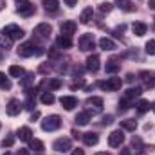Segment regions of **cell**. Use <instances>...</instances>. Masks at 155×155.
<instances>
[{"label":"cell","instance_id":"obj_4","mask_svg":"<svg viewBox=\"0 0 155 155\" xmlns=\"http://www.w3.org/2000/svg\"><path fill=\"white\" fill-rule=\"evenodd\" d=\"M18 15H22V16H31V15H35V5L29 2V0H22V2H18Z\"/></svg>","mask_w":155,"mask_h":155},{"label":"cell","instance_id":"obj_3","mask_svg":"<svg viewBox=\"0 0 155 155\" xmlns=\"http://www.w3.org/2000/svg\"><path fill=\"white\" fill-rule=\"evenodd\" d=\"M4 33H5V35H7L11 40H20V38H24V29H22V27H18L16 24H9V25H5Z\"/></svg>","mask_w":155,"mask_h":155},{"label":"cell","instance_id":"obj_18","mask_svg":"<svg viewBox=\"0 0 155 155\" xmlns=\"http://www.w3.org/2000/svg\"><path fill=\"white\" fill-rule=\"evenodd\" d=\"M99 47H101L103 51H114V49H116V41H114L112 38L103 36V38L99 40Z\"/></svg>","mask_w":155,"mask_h":155},{"label":"cell","instance_id":"obj_13","mask_svg":"<svg viewBox=\"0 0 155 155\" xmlns=\"http://www.w3.org/2000/svg\"><path fill=\"white\" fill-rule=\"evenodd\" d=\"M35 33L38 35V36H41V38H49L51 36V33H52V27H51V24H38L36 27H35Z\"/></svg>","mask_w":155,"mask_h":155},{"label":"cell","instance_id":"obj_44","mask_svg":"<svg viewBox=\"0 0 155 155\" xmlns=\"http://www.w3.org/2000/svg\"><path fill=\"white\" fill-rule=\"evenodd\" d=\"M71 155H85V152H83V150H79V148H78V150H74V152H72V153Z\"/></svg>","mask_w":155,"mask_h":155},{"label":"cell","instance_id":"obj_23","mask_svg":"<svg viewBox=\"0 0 155 155\" xmlns=\"http://www.w3.org/2000/svg\"><path fill=\"white\" fill-rule=\"evenodd\" d=\"M117 7L119 9H123V11H126V13H130V11H134V5H132V2L130 0H116Z\"/></svg>","mask_w":155,"mask_h":155},{"label":"cell","instance_id":"obj_38","mask_svg":"<svg viewBox=\"0 0 155 155\" xmlns=\"http://www.w3.org/2000/svg\"><path fill=\"white\" fill-rule=\"evenodd\" d=\"M13 143H15V137H5V139L2 141V146H4V148H9V146H13Z\"/></svg>","mask_w":155,"mask_h":155},{"label":"cell","instance_id":"obj_2","mask_svg":"<svg viewBox=\"0 0 155 155\" xmlns=\"http://www.w3.org/2000/svg\"><path fill=\"white\" fill-rule=\"evenodd\" d=\"M121 85H123V79H121V78H108L107 81H101V83H99V87H101L103 90H107V92L119 90Z\"/></svg>","mask_w":155,"mask_h":155},{"label":"cell","instance_id":"obj_21","mask_svg":"<svg viewBox=\"0 0 155 155\" xmlns=\"http://www.w3.org/2000/svg\"><path fill=\"white\" fill-rule=\"evenodd\" d=\"M11 45H13V40L2 31V33H0V49H5V51H7V49H11Z\"/></svg>","mask_w":155,"mask_h":155},{"label":"cell","instance_id":"obj_47","mask_svg":"<svg viewBox=\"0 0 155 155\" xmlns=\"http://www.w3.org/2000/svg\"><path fill=\"white\" fill-rule=\"evenodd\" d=\"M16 155H27V150H20Z\"/></svg>","mask_w":155,"mask_h":155},{"label":"cell","instance_id":"obj_32","mask_svg":"<svg viewBox=\"0 0 155 155\" xmlns=\"http://www.w3.org/2000/svg\"><path fill=\"white\" fill-rule=\"evenodd\" d=\"M152 108V105H150V101H146V99H141L139 103H137V110L141 112V114H144L146 110H150Z\"/></svg>","mask_w":155,"mask_h":155},{"label":"cell","instance_id":"obj_28","mask_svg":"<svg viewBox=\"0 0 155 155\" xmlns=\"http://www.w3.org/2000/svg\"><path fill=\"white\" fill-rule=\"evenodd\" d=\"M141 92H143V90H141L139 87H135V88H128V90L124 92V97H126V99H134V97H139Z\"/></svg>","mask_w":155,"mask_h":155},{"label":"cell","instance_id":"obj_39","mask_svg":"<svg viewBox=\"0 0 155 155\" xmlns=\"http://www.w3.org/2000/svg\"><path fill=\"white\" fill-rule=\"evenodd\" d=\"M79 87H83V79H79V81H74V83H72V90H74V88H79Z\"/></svg>","mask_w":155,"mask_h":155},{"label":"cell","instance_id":"obj_27","mask_svg":"<svg viewBox=\"0 0 155 155\" xmlns=\"http://www.w3.org/2000/svg\"><path fill=\"white\" fill-rule=\"evenodd\" d=\"M61 85H63V81H61L60 78H52V79H49V83H47V87H49V92H51V90H58Z\"/></svg>","mask_w":155,"mask_h":155},{"label":"cell","instance_id":"obj_22","mask_svg":"<svg viewBox=\"0 0 155 155\" xmlns=\"http://www.w3.org/2000/svg\"><path fill=\"white\" fill-rule=\"evenodd\" d=\"M58 47H61V49H71V47H72V38L61 35V36L58 38Z\"/></svg>","mask_w":155,"mask_h":155},{"label":"cell","instance_id":"obj_53","mask_svg":"<svg viewBox=\"0 0 155 155\" xmlns=\"http://www.w3.org/2000/svg\"><path fill=\"white\" fill-rule=\"evenodd\" d=\"M33 155H41V153H38V152H36V153H33Z\"/></svg>","mask_w":155,"mask_h":155},{"label":"cell","instance_id":"obj_16","mask_svg":"<svg viewBox=\"0 0 155 155\" xmlns=\"http://www.w3.org/2000/svg\"><path fill=\"white\" fill-rule=\"evenodd\" d=\"M132 31H134V35H135V36H144V35H146V31H148V25H146V24H143V22H135V24L132 25Z\"/></svg>","mask_w":155,"mask_h":155},{"label":"cell","instance_id":"obj_25","mask_svg":"<svg viewBox=\"0 0 155 155\" xmlns=\"http://www.w3.org/2000/svg\"><path fill=\"white\" fill-rule=\"evenodd\" d=\"M121 128H124V130H128V132H134V130L137 128V123H135L134 119H124V121H121Z\"/></svg>","mask_w":155,"mask_h":155},{"label":"cell","instance_id":"obj_12","mask_svg":"<svg viewBox=\"0 0 155 155\" xmlns=\"http://www.w3.org/2000/svg\"><path fill=\"white\" fill-rule=\"evenodd\" d=\"M20 110H22V103H20L18 99H11V101L7 103V107H5V112H7L9 116H18Z\"/></svg>","mask_w":155,"mask_h":155},{"label":"cell","instance_id":"obj_15","mask_svg":"<svg viewBox=\"0 0 155 155\" xmlns=\"http://www.w3.org/2000/svg\"><path fill=\"white\" fill-rule=\"evenodd\" d=\"M97 141H99V135H97V134H94V132H87V134H83V143H85L87 146H96Z\"/></svg>","mask_w":155,"mask_h":155},{"label":"cell","instance_id":"obj_35","mask_svg":"<svg viewBox=\"0 0 155 155\" xmlns=\"http://www.w3.org/2000/svg\"><path fill=\"white\" fill-rule=\"evenodd\" d=\"M146 52H148V54H152V56H155V40L146 41Z\"/></svg>","mask_w":155,"mask_h":155},{"label":"cell","instance_id":"obj_10","mask_svg":"<svg viewBox=\"0 0 155 155\" xmlns=\"http://www.w3.org/2000/svg\"><path fill=\"white\" fill-rule=\"evenodd\" d=\"M139 78L143 79L144 87H148V88L155 87V72H150V71H143V72H139Z\"/></svg>","mask_w":155,"mask_h":155},{"label":"cell","instance_id":"obj_6","mask_svg":"<svg viewBox=\"0 0 155 155\" xmlns=\"http://www.w3.org/2000/svg\"><path fill=\"white\" fill-rule=\"evenodd\" d=\"M60 29H61V35H65V36H72V35L76 33V29H78V24L74 22V20H65V22H61Z\"/></svg>","mask_w":155,"mask_h":155},{"label":"cell","instance_id":"obj_11","mask_svg":"<svg viewBox=\"0 0 155 155\" xmlns=\"http://www.w3.org/2000/svg\"><path fill=\"white\" fill-rule=\"evenodd\" d=\"M99 56L97 54H90L88 58H87V71H90V72H97L99 71Z\"/></svg>","mask_w":155,"mask_h":155},{"label":"cell","instance_id":"obj_48","mask_svg":"<svg viewBox=\"0 0 155 155\" xmlns=\"http://www.w3.org/2000/svg\"><path fill=\"white\" fill-rule=\"evenodd\" d=\"M40 117V112H35V114H33V121H35V119H38Z\"/></svg>","mask_w":155,"mask_h":155},{"label":"cell","instance_id":"obj_26","mask_svg":"<svg viewBox=\"0 0 155 155\" xmlns=\"http://www.w3.org/2000/svg\"><path fill=\"white\" fill-rule=\"evenodd\" d=\"M29 148H31L33 152H38V153H41V152H43V143H41V141H38V139H31V141H29Z\"/></svg>","mask_w":155,"mask_h":155},{"label":"cell","instance_id":"obj_14","mask_svg":"<svg viewBox=\"0 0 155 155\" xmlns=\"http://www.w3.org/2000/svg\"><path fill=\"white\" fill-rule=\"evenodd\" d=\"M60 103H61V107H63L65 110H74L78 107V99L74 96H63V97L60 99Z\"/></svg>","mask_w":155,"mask_h":155},{"label":"cell","instance_id":"obj_33","mask_svg":"<svg viewBox=\"0 0 155 155\" xmlns=\"http://www.w3.org/2000/svg\"><path fill=\"white\" fill-rule=\"evenodd\" d=\"M0 88H4V90H9L11 88V81L5 78L4 72H0Z\"/></svg>","mask_w":155,"mask_h":155},{"label":"cell","instance_id":"obj_7","mask_svg":"<svg viewBox=\"0 0 155 155\" xmlns=\"http://www.w3.org/2000/svg\"><path fill=\"white\" fill-rule=\"evenodd\" d=\"M123 143H124V134H123L121 130H116V132H112V134L108 135V144H110L112 148L121 146Z\"/></svg>","mask_w":155,"mask_h":155},{"label":"cell","instance_id":"obj_52","mask_svg":"<svg viewBox=\"0 0 155 155\" xmlns=\"http://www.w3.org/2000/svg\"><path fill=\"white\" fill-rule=\"evenodd\" d=\"M4 155H11V153H9V152H5V153H4Z\"/></svg>","mask_w":155,"mask_h":155},{"label":"cell","instance_id":"obj_36","mask_svg":"<svg viewBox=\"0 0 155 155\" xmlns=\"http://www.w3.org/2000/svg\"><path fill=\"white\" fill-rule=\"evenodd\" d=\"M112 7H114V5H112L110 2H103V4L99 5V11H101V13H110Z\"/></svg>","mask_w":155,"mask_h":155},{"label":"cell","instance_id":"obj_8","mask_svg":"<svg viewBox=\"0 0 155 155\" xmlns=\"http://www.w3.org/2000/svg\"><path fill=\"white\" fill-rule=\"evenodd\" d=\"M56 152H69L71 148H72V143H71V139H67V137H61V139H58V141H54V146H52Z\"/></svg>","mask_w":155,"mask_h":155},{"label":"cell","instance_id":"obj_46","mask_svg":"<svg viewBox=\"0 0 155 155\" xmlns=\"http://www.w3.org/2000/svg\"><path fill=\"white\" fill-rule=\"evenodd\" d=\"M126 81H134V74H128L126 76Z\"/></svg>","mask_w":155,"mask_h":155},{"label":"cell","instance_id":"obj_43","mask_svg":"<svg viewBox=\"0 0 155 155\" xmlns=\"http://www.w3.org/2000/svg\"><path fill=\"white\" fill-rule=\"evenodd\" d=\"M121 155H132L130 148H123V150H121Z\"/></svg>","mask_w":155,"mask_h":155},{"label":"cell","instance_id":"obj_45","mask_svg":"<svg viewBox=\"0 0 155 155\" xmlns=\"http://www.w3.org/2000/svg\"><path fill=\"white\" fill-rule=\"evenodd\" d=\"M31 74H27V76H25V79H24V85H27V83H31Z\"/></svg>","mask_w":155,"mask_h":155},{"label":"cell","instance_id":"obj_40","mask_svg":"<svg viewBox=\"0 0 155 155\" xmlns=\"http://www.w3.org/2000/svg\"><path fill=\"white\" fill-rule=\"evenodd\" d=\"M63 2H65V4H67L69 7H74V5L78 4V0H63Z\"/></svg>","mask_w":155,"mask_h":155},{"label":"cell","instance_id":"obj_29","mask_svg":"<svg viewBox=\"0 0 155 155\" xmlns=\"http://www.w3.org/2000/svg\"><path fill=\"white\" fill-rule=\"evenodd\" d=\"M88 121H90V116H88L87 112H81V114H78L76 116V124H79V126L88 124Z\"/></svg>","mask_w":155,"mask_h":155},{"label":"cell","instance_id":"obj_30","mask_svg":"<svg viewBox=\"0 0 155 155\" xmlns=\"http://www.w3.org/2000/svg\"><path fill=\"white\" fill-rule=\"evenodd\" d=\"M43 7L47 11H56L60 7V2L58 0H43Z\"/></svg>","mask_w":155,"mask_h":155},{"label":"cell","instance_id":"obj_51","mask_svg":"<svg viewBox=\"0 0 155 155\" xmlns=\"http://www.w3.org/2000/svg\"><path fill=\"white\" fill-rule=\"evenodd\" d=\"M97 155H110V153H105V152H99Z\"/></svg>","mask_w":155,"mask_h":155},{"label":"cell","instance_id":"obj_20","mask_svg":"<svg viewBox=\"0 0 155 155\" xmlns=\"http://www.w3.org/2000/svg\"><path fill=\"white\" fill-rule=\"evenodd\" d=\"M87 105H88V107H94L96 110H101V108H103V99L97 97V96H92V97L87 99Z\"/></svg>","mask_w":155,"mask_h":155},{"label":"cell","instance_id":"obj_17","mask_svg":"<svg viewBox=\"0 0 155 155\" xmlns=\"http://www.w3.org/2000/svg\"><path fill=\"white\" fill-rule=\"evenodd\" d=\"M18 137H20V141L29 143V141L33 139V132H31V128H29V126H22V128L18 130Z\"/></svg>","mask_w":155,"mask_h":155},{"label":"cell","instance_id":"obj_19","mask_svg":"<svg viewBox=\"0 0 155 155\" xmlns=\"http://www.w3.org/2000/svg\"><path fill=\"white\" fill-rule=\"evenodd\" d=\"M92 16H94L92 7H85V9L81 11V15H79V22H81V24H88V22L92 20Z\"/></svg>","mask_w":155,"mask_h":155},{"label":"cell","instance_id":"obj_9","mask_svg":"<svg viewBox=\"0 0 155 155\" xmlns=\"http://www.w3.org/2000/svg\"><path fill=\"white\" fill-rule=\"evenodd\" d=\"M94 45H96V41H94V36H92V35H83V36L79 38V47H81V51H92Z\"/></svg>","mask_w":155,"mask_h":155},{"label":"cell","instance_id":"obj_42","mask_svg":"<svg viewBox=\"0 0 155 155\" xmlns=\"http://www.w3.org/2000/svg\"><path fill=\"white\" fill-rule=\"evenodd\" d=\"M27 108H29V110H33V108H35V101H33L31 97L27 99Z\"/></svg>","mask_w":155,"mask_h":155},{"label":"cell","instance_id":"obj_24","mask_svg":"<svg viewBox=\"0 0 155 155\" xmlns=\"http://www.w3.org/2000/svg\"><path fill=\"white\" fill-rule=\"evenodd\" d=\"M25 74L24 72V69L20 67V65H11L9 67V76H13V78H22Z\"/></svg>","mask_w":155,"mask_h":155},{"label":"cell","instance_id":"obj_5","mask_svg":"<svg viewBox=\"0 0 155 155\" xmlns=\"http://www.w3.org/2000/svg\"><path fill=\"white\" fill-rule=\"evenodd\" d=\"M33 54H41V51H36L35 43H24V45H20V49H18V56H22V58H29V56H33Z\"/></svg>","mask_w":155,"mask_h":155},{"label":"cell","instance_id":"obj_54","mask_svg":"<svg viewBox=\"0 0 155 155\" xmlns=\"http://www.w3.org/2000/svg\"><path fill=\"white\" fill-rule=\"evenodd\" d=\"M0 60H2V54H0Z\"/></svg>","mask_w":155,"mask_h":155},{"label":"cell","instance_id":"obj_55","mask_svg":"<svg viewBox=\"0 0 155 155\" xmlns=\"http://www.w3.org/2000/svg\"><path fill=\"white\" fill-rule=\"evenodd\" d=\"M18 2H22V0H18Z\"/></svg>","mask_w":155,"mask_h":155},{"label":"cell","instance_id":"obj_1","mask_svg":"<svg viewBox=\"0 0 155 155\" xmlns=\"http://www.w3.org/2000/svg\"><path fill=\"white\" fill-rule=\"evenodd\" d=\"M60 126H61L60 116H49L41 121V130H45V132H54V130H58Z\"/></svg>","mask_w":155,"mask_h":155},{"label":"cell","instance_id":"obj_37","mask_svg":"<svg viewBox=\"0 0 155 155\" xmlns=\"http://www.w3.org/2000/svg\"><path fill=\"white\" fill-rule=\"evenodd\" d=\"M128 101H130V99H126V97H124L123 101H119V110H128V108H130V103H128Z\"/></svg>","mask_w":155,"mask_h":155},{"label":"cell","instance_id":"obj_41","mask_svg":"<svg viewBox=\"0 0 155 155\" xmlns=\"http://www.w3.org/2000/svg\"><path fill=\"white\" fill-rule=\"evenodd\" d=\"M112 123V116H105L103 117V124H110Z\"/></svg>","mask_w":155,"mask_h":155},{"label":"cell","instance_id":"obj_49","mask_svg":"<svg viewBox=\"0 0 155 155\" xmlns=\"http://www.w3.org/2000/svg\"><path fill=\"white\" fill-rule=\"evenodd\" d=\"M150 5H152V7L155 9V0H150Z\"/></svg>","mask_w":155,"mask_h":155},{"label":"cell","instance_id":"obj_31","mask_svg":"<svg viewBox=\"0 0 155 155\" xmlns=\"http://www.w3.org/2000/svg\"><path fill=\"white\" fill-rule=\"evenodd\" d=\"M54 99H56V97H54L52 92H43V94H41V103H43V105H52Z\"/></svg>","mask_w":155,"mask_h":155},{"label":"cell","instance_id":"obj_34","mask_svg":"<svg viewBox=\"0 0 155 155\" xmlns=\"http://www.w3.org/2000/svg\"><path fill=\"white\" fill-rule=\"evenodd\" d=\"M117 71H119V65H117L116 61H108L107 63V72L108 74H116Z\"/></svg>","mask_w":155,"mask_h":155},{"label":"cell","instance_id":"obj_50","mask_svg":"<svg viewBox=\"0 0 155 155\" xmlns=\"http://www.w3.org/2000/svg\"><path fill=\"white\" fill-rule=\"evenodd\" d=\"M152 110H153V112H155V101H153V103H152Z\"/></svg>","mask_w":155,"mask_h":155}]
</instances>
